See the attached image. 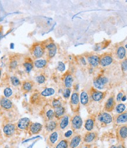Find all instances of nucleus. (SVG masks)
Masks as SVG:
<instances>
[{
	"instance_id": "nucleus-1",
	"label": "nucleus",
	"mask_w": 127,
	"mask_h": 148,
	"mask_svg": "<svg viewBox=\"0 0 127 148\" xmlns=\"http://www.w3.org/2000/svg\"><path fill=\"white\" fill-rule=\"evenodd\" d=\"M45 52V45L43 43H35L32 45L30 49V53L34 59H39L43 57Z\"/></svg>"
},
{
	"instance_id": "nucleus-2",
	"label": "nucleus",
	"mask_w": 127,
	"mask_h": 148,
	"mask_svg": "<svg viewBox=\"0 0 127 148\" xmlns=\"http://www.w3.org/2000/svg\"><path fill=\"white\" fill-rule=\"evenodd\" d=\"M69 105L72 111L74 113H78L80 108V95L78 92L74 91L70 97Z\"/></svg>"
},
{
	"instance_id": "nucleus-3",
	"label": "nucleus",
	"mask_w": 127,
	"mask_h": 148,
	"mask_svg": "<svg viewBox=\"0 0 127 148\" xmlns=\"http://www.w3.org/2000/svg\"><path fill=\"white\" fill-rule=\"evenodd\" d=\"M70 123L71 129L74 131L80 130L83 125V121L81 116L77 114H76L71 118Z\"/></svg>"
},
{
	"instance_id": "nucleus-4",
	"label": "nucleus",
	"mask_w": 127,
	"mask_h": 148,
	"mask_svg": "<svg viewBox=\"0 0 127 148\" xmlns=\"http://www.w3.org/2000/svg\"><path fill=\"white\" fill-rule=\"evenodd\" d=\"M17 131L16 125L12 123H7L3 126V131L4 136L7 138L12 136Z\"/></svg>"
},
{
	"instance_id": "nucleus-5",
	"label": "nucleus",
	"mask_w": 127,
	"mask_h": 148,
	"mask_svg": "<svg viewBox=\"0 0 127 148\" xmlns=\"http://www.w3.org/2000/svg\"><path fill=\"white\" fill-rule=\"evenodd\" d=\"M45 51L47 50V58L48 59L52 58L57 53V47L56 44L52 41H50L48 42H46L44 44Z\"/></svg>"
},
{
	"instance_id": "nucleus-6",
	"label": "nucleus",
	"mask_w": 127,
	"mask_h": 148,
	"mask_svg": "<svg viewBox=\"0 0 127 148\" xmlns=\"http://www.w3.org/2000/svg\"><path fill=\"white\" fill-rule=\"evenodd\" d=\"M60 135L59 131H55L50 134L47 139V143L48 145L50 147H55V146L60 140Z\"/></svg>"
},
{
	"instance_id": "nucleus-7",
	"label": "nucleus",
	"mask_w": 127,
	"mask_h": 148,
	"mask_svg": "<svg viewBox=\"0 0 127 148\" xmlns=\"http://www.w3.org/2000/svg\"><path fill=\"white\" fill-rule=\"evenodd\" d=\"M31 121L28 118H22L19 120L16 123L17 130L19 129L20 131H28L29 126L31 123Z\"/></svg>"
},
{
	"instance_id": "nucleus-8",
	"label": "nucleus",
	"mask_w": 127,
	"mask_h": 148,
	"mask_svg": "<svg viewBox=\"0 0 127 148\" xmlns=\"http://www.w3.org/2000/svg\"><path fill=\"white\" fill-rule=\"evenodd\" d=\"M43 125L38 122H31L28 128V133L30 135H37L40 134L43 130Z\"/></svg>"
},
{
	"instance_id": "nucleus-9",
	"label": "nucleus",
	"mask_w": 127,
	"mask_h": 148,
	"mask_svg": "<svg viewBox=\"0 0 127 148\" xmlns=\"http://www.w3.org/2000/svg\"><path fill=\"white\" fill-rule=\"evenodd\" d=\"M98 121L102 124L108 125L111 123L113 121V118L111 114L106 112H103L98 114Z\"/></svg>"
},
{
	"instance_id": "nucleus-10",
	"label": "nucleus",
	"mask_w": 127,
	"mask_h": 148,
	"mask_svg": "<svg viewBox=\"0 0 127 148\" xmlns=\"http://www.w3.org/2000/svg\"><path fill=\"white\" fill-rule=\"evenodd\" d=\"M100 57V65L102 67L110 65L113 62V57L110 53H104Z\"/></svg>"
},
{
	"instance_id": "nucleus-11",
	"label": "nucleus",
	"mask_w": 127,
	"mask_h": 148,
	"mask_svg": "<svg viewBox=\"0 0 127 148\" xmlns=\"http://www.w3.org/2000/svg\"><path fill=\"white\" fill-rule=\"evenodd\" d=\"M109 79L106 77H99L96 78L93 82L94 86L98 89H102L104 86L108 84Z\"/></svg>"
},
{
	"instance_id": "nucleus-12",
	"label": "nucleus",
	"mask_w": 127,
	"mask_h": 148,
	"mask_svg": "<svg viewBox=\"0 0 127 148\" xmlns=\"http://www.w3.org/2000/svg\"><path fill=\"white\" fill-rule=\"evenodd\" d=\"M45 131L48 133H51L54 131H56L58 129V122L57 120H51L47 122H45L44 126Z\"/></svg>"
},
{
	"instance_id": "nucleus-13",
	"label": "nucleus",
	"mask_w": 127,
	"mask_h": 148,
	"mask_svg": "<svg viewBox=\"0 0 127 148\" xmlns=\"http://www.w3.org/2000/svg\"><path fill=\"white\" fill-rule=\"evenodd\" d=\"M88 64L93 68H96L100 65V57L98 55L90 54L86 57Z\"/></svg>"
},
{
	"instance_id": "nucleus-14",
	"label": "nucleus",
	"mask_w": 127,
	"mask_h": 148,
	"mask_svg": "<svg viewBox=\"0 0 127 148\" xmlns=\"http://www.w3.org/2000/svg\"><path fill=\"white\" fill-rule=\"evenodd\" d=\"M70 117L68 115H65L58 121V129L60 130L64 131L68 127L70 123Z\"/></svg>"
},
{
	"instance_id": "nucleus-15",
	"label": "nucleus",
	"mask_w": 127,
	"mask_h": 148,
	"mask_svg": "<svg viewBox=\"0 0 127 148\" xmlns=\"http://www.w3.org/2000/svg\"><path fill=\"white\" fill-rule=\"evenodd\" d=\"M82 138L80 135H75L69 141V148H78L82 142Z\"/></svg>"
},
{
	"instance_id": "nucleus-16",
	"label": "nucleus",
	"mask_w": 127,
	"mask_h": 148,
	"mask_svg": "<svg viewBox=\"0 0 127 148\" xmlns=\"http://www.w3.org/2000/svg\"><path fill=\"white\" fill-rule=\"evenodd\" d=\"M42 116L45 122L54 119V118H55V116H54V109L52 106H49L48 108L43 110V115Z\"/></svg>"
},
{
	"instance_id": "nucleus-17",
	"label": "nucleus",
	"mask_w": 127,
	"mask_h": 148,
	"mask_svg": "<svg viewBox=\"0 0 127 148\" xmlns=\"http://www.w3.org/2000/svg\"><path fill=\"white\" fill-rule=\"evenodd\" d=\"M105 93L96 89H92L91 91V97L94 101L100 102L105 97Z\"/></svg>"
},
{
	"instance_id": "nucleus-18",
	"label": "nucleus",
	"mask_w": 127,
	"mask_h": 148,
	"mask_svg": "<svg viewBox=\"0 0 127 148\" xmlns=\"http://www.w3.org/2000/svg\"><path fill=\"white\" fill-rule=\"evenodd\" d=\"M115 107V101L114 97L111 96L106 101L104 105V110L106 112H111Z\"/></svg>"
},
{
	"instance_id": "nucleus-19",
	"label": "nucleus",
	"mask_w": 127,
	"mask_h": 148,
	"mask_svg": "<svg viewBox=\"0 0 127 148\" xmlns=\"http://www.w3.org/2000/svg\"><path fill=\"white\" fill-rule=\"evenodd\" d=\"M0 106L7 110H11L13 108V103L8 98H5V97H2L0 99Z\"/></svg>"
},
{
	"instance_id": "nucleus-20",
	"label": "nucleus",
	"mask_w": 127,
	"mask_h": 148,
	"mask_svg": "<svg viewBox=\"0 0 127 148\" xmlns=\"http://www.w3.org/2000/svg\"><path fill=\"white\" fill-rule=\"evenodd\" d=\"M54 109V116L55 118L57 120L61 119L63 116L65 115V108L64 106Z\"/></svg>"
},
{
	"instance_id": "nucleus-21",
	"label": "nucleus",
	"mask_w": 127,
	"mask_h": 148,
	"mask_svg": "<svg viewBox=\"0 0 127 148\" xmlns=\"http://www.w3.org/2000/svg\"><path fill=\"white\" fill-rule=\"evenodd\" d=\"M97 137V134L95 132H88L85 134L83 137V141L86 143H89L93 142Z\"/></svg>"
},
{
	"instance_id": "nucleus-22",
	"label": "nucleus",
	"mask_w": 127,
	"mask_h": 148,
	"mask_svg": "<svg viewBox=\"0 0 127 148\" xmlns=\"http://www.w3.org/2000/svg\"><path fill=\"white\" fill-rule=\"evenodd\" d=\"M74 82V78L71 73H68L64 77V84L66 88H71Z\"/></svg>"
},
{
	"instance_id": "nucleus-23",
	"label": "nucleus",
	"mask_w": 127,
	"mask_h": 148,
	"mask_svg": "<svg viewBox=\"0 0 127 148\" xmlns=\"http://www.w3.org/2000/svg\"><path fill=\"white\" fill-rule=\"evenodd\" d=\"M126 49L124 47L120 45L119 46L116 50V55L117 57L118 60H123L125 59V56H126Z\"/></svg>"
},
{
	"instance_id": "nucleus-24",
	"label": "nucleus",
	"mask_w": 127,
	"mask_h": 148,
	"mask_svg": "<svg viewBox=\"0 0 127 148\" xmlns=\"http://www.w3.org/2000/svg\"><path fill=\"white\" fill-rule=\"evenodd\" d=\"M80 103L84 106H86L89 103V95L88 94L86 91L82 90L81 92V93L80 95Z\"/></svg>"
},
{
	"instance_id": "nucleus-25",
	"label": "nucleus",
	"mask_w": 127,
	"mask_h": 148,
	"mask_svg": "<svg viewBox=\"0 0 127 148\" xmlns=\"http://www.w3.org/2000/svg\"><path fill=\"white\" fill-rule=\"evenodd\" d=\"M95 125V120L93 118H88L84 124V127L86 130L88 132H91L94 127Z\"/></svg>"
},
{
	"instance_id": "nucleus-26",
	"label": "nucleus",
	"mask_w": 127,
	"mask_h": 148,
	"mask_svg": "<svg viewBox=\"0 0 127 148\" xmlns=\"http://www.w3.org/2000/svg\"><path fill=\"white\" fill-rule=\"evenodd\" d=\"M33 86H34L33 82L27 80V81H24L23 82L21 89L23 92L27 93V92H30L32 89Z\"/></svg>"
},
{
	"instance_id": "nucleus-27",
	"label": "nucleus",
	"mask_w": 127,
	"mask_h": 148,
	"mask_svg": "<svg viewBox=\"0 0 127 148\" xmlns=\"http://www.w3.org/2000/svg\"><path fill=\"white\" fill-rule=\"evenodd\" d=\"M48 64V61L45 59H39L36 60L34 62V65L35 68L38 69L44 68Z\"/></svg>"
},
{
	"instance_id": "nucleus-28",
	"label": "nucleus",
	"mask_w": 127,
	"mask_h": 148,
	"mask_svg": "<svg viewBox=\"0 0 127 148\" xmlns=\"http://www.w3.org/2000/svg\"><path fill=\"white\" fill-rule=\"evenodd\" d=\"M34 66V62L31 58L26 59L25 62L23 63V66L25 68V71L27 73H29L32 71Z\"/></svg>"
},
{
	"instance_id": "nucleus-29",
	"label": "nucleus",
	"mask_w": 127,
	"mask_h": 148,
	"mask_svg": "<svg viewBox=\"0 0 127 148\" xmlns=\"http://www.w3.org/2000/svg\"><path fill=\"white\" fill-rule=\"evenodd\" d=\"M118 135L121 139L127 138V126L123 125L118 129Z\"/></svg>"
},
{
	"instance_id": "nucleus-30",
	"label": "nucleus",
	"mask_w": 127,
	"mask_h": 148,
	"mask_svg": "<svg viewBox=\"0 0 127 148\" xmlns=\"http://www.w3.org/2000/svg\"><path fill=\"white\" fill-rule=\"evenodd\" d=\"M55 89H53L52 88H47L41 92L40 95L43 97H51L55 94Z\"/></svg>"
},
{
	"instance_id": "nucleus-31",
	"label": "nucleus",
	"mask_w": 127,
	"mask_h": 148,
	"mask_svg": "<svg viewBox=\"0 0 127 148\" xmlns=\"http://www.w3.org/2000/svg\"><path fill=\"white\" fill-rule=\"evenodd\" d=\"M116 123L122 124L127 122V112H124L118 115L115 119Z\"/></svg>"
},
{
	"instance_id": "nucleus-32",
	"label": "nucleus",
	"mask_w": 127,
	"mask_h": 148,
	"mask_svg": "<svg viewBox=\"0 0 127 148\" xmlns=\"http://www.w3.org/2000/svg\"><path fill=\"white\" fill-rule=\"evenodd\" d=\"M54 148H69V140L67 139H61Z\"/></svg>"
},
{
	"instance_id": "nucleus-33",
	"label": "nucleus",
	"mask_w": 127,
	"mask_h": 148,
	"mask_svg": "<svg viewBox=\"0 0 127 148\" xmlns=\"http://www.w3.org/2000/svg\"><path fill=\"white\" fill-rule=\"evenodd\" d=\"M61 106H63V105H62V100L60 98H55L52 100L51 103V106L53 108V109L60 107Z\"/></svg>"
},
{
	"instance_id": "nucleus-34",
	"label": "nucleus",
	"mask_w": 127,
	"mask_h": 148,
	"mask_svg": "<svg viewBox=\"0 0 127 148\" xmlns=\"http://www.w3.org/2000/svg\"><path fill=\"white\" fill-rule=\"evenodd\" d=\"M126 109V106L124 103H119L115 106V110L117 114H121L125 112Z\"/></svg>"
},
{
	"instance_id": "nucleus-35",
	"label": "nucleus",
	"mask_w": 127,
	"mask_h": 148,
	"mask_svg": "<svg viewBox=\"0 0 127 148\" xmlns=\"http://www.w3.org/2000/svg\"><path fill=\"white\" fill-rule=\"evenodd\" d=\"M40 97V95L39 93L33 94L30 98V102L32 104L37 103L39 101Z\"/></svg>"
},
{
	"instance_id": "nucleus-36",
	"label": "nucleus",
	"mask_w": 127,
	"mask_h": 148,
	"mask_svg": "<svg viewBox=\"0 0 127 148\" xmlns=\"http://www.w3.org/2000/svg\"><path fill=\"white\" fill-rule=\"evenodd\" d=\"M36 82L39 84H43L46 81V77L44 74H40L39 75L37 76L35 78Z\"/></svg>"
},
{
	"instance_id": "nucleus-37",
	"label": "nucleus",
	"mask_w": 127,
	"mask_h": 148,
	"mask_svg": "<svg viewBox=\"0 0 127 148\" xmlns=\"http://www.w3.org/2000/svg\"><path fill=\"white\" fill-rule=\"evenodd\" d=\"M10 80H11V82L12 85L14 86H18L21 84V82H20L19 78L15 76L11 77Z\"/></svg>"
},
{
	"instance_id": "nucleus-38",
	"label": "nucleus",
	"mask_w": 127,
	"mask_h": 148,
	"mask_svg": "<svg viewBox=\"0 0 127 148\" xmlns=\"http://www.w3.org/2000/svg\"><path fill=\"white\" fill-rule=\"evenodd\" d=\"M12 90L11 89V88L10 87H7L4 89V97L7 98H10L12 95Z\"/></svg>"
},
{
	"instance_id": "nucleus-39",
	"label": "nucleus",
	"mask_w": 127,
	"mask_h": 148,
	"mask_svg": "<svg viewBox=\"0 0 127 148\" xmlns=\"http://www.w3.org/2000/svg\"><path fill=\"white\" fill-rule=\"evenodd\" d=\"M19 66V61L16 59H12L10 62V68L11 69H15Z\"/></svg>"
},
{
	"instance_id": "nucleus-40",
	"label": "nucleus",
	"mask_w": 127,
	"mask_h": 148,
	"mask_svg": "<svg viewBox=\"0 0 127 148\" xmlns=\"http://www.w3.org/2000/svg\"><path fill=\"white\" fill-rule=\"evenodd\" d=\"M71 88H65L62 92L63 97L65 99H68V98H69V97H71Z\"/></svg>"
},
{
	"instance_id": "nucleus-41",
	"label": "nucleus",
	"mask_w": 127,
	"mask_h": 148,
	"mask_svg": "<svg viewBox=\"0 0 127 148\" xmlns=\"http://www.w3.org/2000/svg\"><path fill=\"white\" fill-rule=\"evenodd\" d=\"M73 135H74V131L72 130V129H69V130L67 131L64 133V137L65 139H68L71 138H72V136H73Z\"/></svg>"
},
{
	"instance_id": "nucleus-42",
	"label": "nucleus",
	"mask_w": 127,
	"mask_h": 148,
	"mask_svg": "<svg viewBox=\"0 0 127 148\" xmlns=\"http://www.w3.org/2000/svg\"><path fill=\"white\" fill-rule=\"evenodd\" d=\"M57 69L60 72H64L65 70V65L64 62L60 61L58 63V66H57Z\"/></svg>"
},
{
	"instance_id": "nucleus-43",
	"label": "nucleus",
	"mask_w": 127,
	"mask_h": 148,
	"mask_svg": "<svg viewBox=\"0 0 127 148\" xmlns=\"http://www.w3.org/2000/svg\"><path fill=\"white\" fill-rule=\"evenodd\" d=\"M121 68L124 72L127 71V58H125L121 62Z\"/></svg>"
},
{
	"instance_id": "nucleus-44",
	"label": "nucleus",
	"mask_w": 127,
	"mask_h": 148,
	"mask_svg": "<svg viewBox=\"0 0 127 148\" xmlns=\"http://www.w3.org/2000/svg\"><path fill=\"white\" fill-rule=\"evenodd\" d=\"M79 60H80L81 64H82L83 65H86V59L85 58V57H81Z\"/></svg>"
},
{
	"instance_id": "nucleus-45",
	"label": "nucleus",
	"mask_w": 127,
	"mask_h": 148,
	"mask_svg": "<svg viewBox=\"0 0 127 148\" xmlns=\"http://www.w3.org/2000/svg\"><path fill=\"white\" fill-rule=\"evenodd\" d=\"M123 96H124V95H123L122 92H119V93H118L117 96V101L118 102H120L121 101V99Z\"/></svg>"
},
{
	"instance_id": "nucleus-46",
	"label": "nucleus",
	"mask_w": 127,
	"mask_h": 148,
	"mask_svg": "<svg viewBox=\"0 0 127 148\" xmlns=\"http://www.w3.org/2000/svg\"><path fill=\"white\" fill-rule=\"evenodd\" d=\"M126 99H127V98H126V96H123L122 97V99H121V101H122V102H125V101H126Z\"/></svg>"
},
{
	"instance_id": "nucleus-47",
	"label": "nucleus",
	"mask_w": 127,
	"mask_h": 148,
	"mask_svg": "<svg viewBox=\"0 0 127 148\" xmlns=\"http://www.w3.org/2000/svg\"><path fill=\"white\" fill-rule=\"evenodd\" d=\"M117 148H125V147L124 146H123V145H118V146H117Z\"/></svg>"
},
{
	"instance_id": "nucleus-48",
	"label": "nucleus",
	"mask_w": 127,
	"mask_h": 148,
	"mask_svg": "<svg viewBox=\"0 0 127 148\" xmlns=\"http://www.w3.org/2000/svg\"><path fill=\"white\" fill-rule=\"evenodd\" d=\"M2 35H3V32L1 30H0V38H1V37L2 36Z\"/></svg>"
},
{
	"instance_id": "nucleus-49",
	"label": "nucleus",
	"mask_w": 127,
	"mask_h": 148,
	"mask_svg": "<svg viewBox=\"0 0 127 148\" xmlns=\"http://www.w3.org/2000/svg\"><path fill=\"white\" fill-rule=\"evenodd\" d=\"M110 148H117V146H114V145H113V146H111V147H110Z\"/></svg>"
},
{
	"instance_id": "nucleus-50",
	"label": "nucleus",
	"mask_w": 127,
	"mask_h": 148,
	"mask_svg": "<svg viewBox=\"0 0 127 148\" xmlns=\"http://www.w3.org/2000/svg\"><path fill=\"white\" fill-rule=\"evenodd\" d=\"M125 48H126V49H127V44H126L125 45Z\"/></svg>"
},
{
	"instance_id": "nucleus-51",
	"label": "nucleus",
	"mask_w": 127,
	"mask_h": 148,
	"mask_svg": "<svg viewBox=\"0 0 127 148\" xmlns=\"http://www.w3.org/2000/svg\"><path fill=\"white\" fill-rule=\"evenodd\" d=\"M1 140H2V139H1V134H0V142H1Z\"/></svg>"
},
{
	"instance_id": "nucleus-52",
	"label": "nucleus",
	"mask_w": 127,
	"mask_h": 148,
	"mask_svg": "<svg viewBox=\"0 0 127 148\" xmlns=\"http://www.w3.org/2000/svg\"><path fill=\"white\" fill-rule=\"evenodd\" d=\"M1 70L0 69V77H1Z\"/></svg>"
},
{
	"instance_id": "nucleus-53",
	"label": "nucleus",
	"mask_w": 127,
	"mask_h": 148,
	"mask_svg": "<svg viewBox=\"0 0 127 148\" xmlns=\"http://www.w3.org/2000/svg\"><path fill=\"white\" fill-rule=\"evenodd\" d=\"M81 148H89V147L88 146H85V147H82Z\"/></svg>"
}]
</instances>
